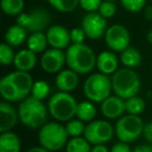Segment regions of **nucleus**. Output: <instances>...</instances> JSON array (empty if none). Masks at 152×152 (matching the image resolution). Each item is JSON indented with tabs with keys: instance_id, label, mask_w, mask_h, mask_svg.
Instances as JSON below:
<instances>
[{
	"instance_id": "7c9ffc66",
	"label": "nucleus",
	"mask_w": 152,
	"mask_h": 152,
	"mask_svg": "<svg viewBox=\"0 0 152 152\" xmlns=\"http://www.w3.org/2000/svg\"><path fill=\"white\" fill-rule=\"evenodd\" d=\"M66 130L69 137H78L85 133L86 125L85 122L80 121L79 119H72L69 122H67L66 125Z\"/></svg>"
},
{
	"instance_id": "b1692460",
	"label": "nucleus",
	"mask_w": 152,
	"mask_h": 152,
	"mask_svg": "<svg viewBox=\"0 0 152 152\" xmlns=\"http://www.w3.org/2000/svg\"><path fill=\"white\" fill-rule=\"evenodd\" d=\"M121 63L125 66V68L129 69H134L139 67L142 63V54L137 48L129 46L125 49L123 52H121Z\"/></svg>"
},
{
	"instance_id": "4be33fe9",
	"label": "nucleus",
	"mask_w": 152,
	"mask_h": 152,
	"mask_svg": "<svg viewBox=\"0 0 152 152\" xmlns=\"http://www.w3.org/2000/svg\"><path fill=\"white\" fill-rule=\"evenodd\" d=\"M21 142L16 133L12 131L3 132L0 135V152H20Z\"/></svg>"
},
{
	"instance_id": "37998d69",
	"label": "nucleus",
	"mask_w": 152,
	"mask_h": 152,
	"mask_svg": "<svg viewBox=\"0 0 152 152\" xmlns=\"http://www.w3.org/2000/svg\"><path fill=\"white\" fill-rule=\"evenodd\" d=\"M147 41L150 44H152V29L149 30V32L147 34Z\"/></svg>"
},
{
	"instance_id": "5701e85b",
	"label": "nucleus",
	"mask_w": 152,
	"mask_h": 152,
	"mask_svg": "<svg viewBox=\"0 0 152 152\" xmlns=\"http://www.w3.org/2000/svg\"><path fill=\"white\" fill-rule=\"evenodd\" d=\"M27 49L31 50L32 52H34L36 54L38 53H44L46 51V48L48 46V41H47V37L43 32H34L30 34V36L28 37L27 41Z\"/></svg>"
},
{
	"instance_id": "473e14b6",
	"label": "nucleus",
	"mask_w": 152,
	"mask_h": 152,
	"mask_svg": "<svg viewBox=\"0 0 152 152\" xmlns=\"http://www.w3.org/2000/svg\"><path fill=\"white\" fill-rule=\"evenodd\" d=\"M147 0H120L122 7L129 13H139L145 7Z\"/></svg>"
},
{
	"instance_id": "9d476101",
	"label": "nucleus",
	"mask_w": 152,
	"mask_h": 152,
	"mask_svg": "<svg viewBox=\"0 0 152 152\" xmlns=\"http://www.w3.org/2000/svg\"><path fill=\"white\" fill-rule=\"evenodd\" d=\"M104 41L108 48L114 52H123L129 47L130 34L127 28L121 24H114L107 28Z\"/></svg>"
},
{
	"instance_id": "c756f323",
	"label": "nucleus",
	"mask_w": 152,
	"mask_h": 152,
	"mask_svg": "<svg viewBox=\"0 0 152 152\" xmlns=\"http://www.w3.org/2000/svg\"><path fill=\"white\" fill-rule=\"evenodd\" d=\"M49 93H50V86L48 85V83L45 80H37L32 86L30 96L42 101L43 99L48 97Z\"/></svg>"
},
{
	"instance_id": "4468645a",
	"label": "nucleus",
	"mask_w": 152,
	"mask_h": 152,
	"mask_svg": "<svg viewBox=\"0 0 152 152\" xmlns=\"http://www.w3.org/2000/svg\"><path fill=\"white\" fill-rule=\"evenodd\" d=\"M126 112V102L119 96H110L101 103V113L107 119H120Z\"/></svg>"
},
{
	"instance_id": "39448f33",
	"label": "nucleus",
	"mask_w": 152,
	"mask_h": 152,
	"mask_svg": "<svg viewBox=\"0 0 152 152\" xmlns=\"http://www.w3.org/2000/svg\"><path fill=\"white\" fill-rule=\"evenodd\" d=\"M112 91V78L102 73L91 74L83 83L85 96L95 103H102L110 97Z\"/></svg>"
},
{
	"instance_id": "f704fd0d",
	"label": "nucleus",
	"mask_w": 152,
	"mask_h": 152,
	"mask_svg": "<svg viewBox=\"0 0 152 152\" xmlns=\"http://www.w3.org/2000/svg\"><path fill=\"white\" fill-rule=\"evenodd\" d=\"M103 0H79V7L87 13H93L99 10Z\"/></svg>"
},
{
	"instance_id": "c9c22d12",
	"label": "nucleus",
	"mask_w": 152,
	"mask_h": 152,
	"mask_svg": "<svg viewBox=\"0 0 152 152\" xmlns=\"http://www.w3.org/2000/svg\"><path fill=\"white\" fill-rule=\"evenodd\" d=\"M70 37H71L72 44H85L83 41L87 38L85 31L81 27H75L70 30Z\"/></svg>"
},
{
	"instance_id": "9b49d317",
	"label": "nucleus",
	"mask_w": 152,
	"mask_h": 152,
	"mask_svg": "<svg viewBox=\"0 0 152 152\" xmlns=\"http://www.w3.org/2000/svg\"><path fill=\"white\" fill-rule=\"evenodd\" d=\"M81 28L85 31L87 38L91 40H98L105 36L107 30L106 19L103 18L99 13H87L81 20Z\"/></svg>"
},
{
	"instance_id": "79ce46f5",
	"label": "nucleus",
	"mask_w": 152,
	"mask_h": 152,
	"mask_svg": "<svg viewBox=\"0 0 152 152\" xmlns=\"http://www.w3.org/2000/svg\"><path fill=\"white\" fill-rule=\"evenodd\" d=\"M145 16L148 20H152V7H148L145 11Z\"/></svg>"
},
{
	"instance_id": "72a5a7b5",
	"label": "nucleus",
	"mask_w": 152,
	"mask_h": 152,
	"mask_svg": "<svg viewBox=\"0 0 152 152\" xmlns=\"http://www.w3.org/2000/svg\"><path fill=\"white\" fill-rule=\"evenodd\" d=\"M98 13L102 16L105 19H110L113 18L117 13V7L115 4V2H110V1H104L101 3L99 10H98Z\"/></svg>"
},
{
	"instance_id": "aec40b11",
	"label": "nucleus",
	"mask_w": 152,
	"mask_h": 152,
	"mask_svg": "<svg viewBox=\"0 0 152 152\" xmlns=\"http://www.w3.org/2000/svg\"><path fill=\"white\" fill-rule=\"evenodd\" d=\"M27 39V30L18 24L7 28L4 34V43L12 47L21 46Z\"/></svg>"
},
{
	"instance_id": "a878e982",
	"label": "nucleus",
	"mask_w": 152,
	"mask_h": 152,
	"mask_svg": "<svg viewBox=\"0 0 152 152\" xmlns=\"http://www.w3.org/2000/svg\"><path fill=\"white\" fill-rule=\"evenodd\" d=\"M24 0H1V9L7 16H19L23 13Z\"/></svg>"
},
{
	"instance_id": "ddd939ff",
	"label": "nucleus",
	"mask_w": 152,
	"mask_h": 152,
	"mask_svg": "<svg viewBox=\"0 0 152 152\" xmlns=\"http://www.w3.org/2000/svg\"><path fill=\"white\" fill-rule=\"evenodd\" d=\"M47 41L51 48L66 49L71 46V37L70 31L61 25H52L48 28L46 32Z\"/></svg>"
},
{
	"instance_id": "f257e3e1",
	"label": "nucleus",
	"mask_w": 152,
	"mask_h": 152,
	"mask_svg": "<svg viewBox=\"0 0 152 152\" xmlns=\"http://www.w3.org/2000/svg\"><path fill=\"white\" fill-rule=\"evenodd\" d=\"M48 114V107L32 96L22 100L18 107L20 122L30 129L42 128L47 123Z\"/></svg>"
},
{
	"instance_id": "1a4fd4ad",
	"label": "nucleus",
	"mask_w": 152,
	"mask_h": 152,
	"mask_svg": "<svg viewBox=\"0 0 152 152\" xmlns=\"http://www.w3.org/2000/svg\"><path fill=\"white\" fill-rule=\"evenodd\" d=\"M115 129L110 122L105 120H95L86 126L83 137L91 145H104L110 141Z\"/></svg>"
},
{
	"instance_id": "a19ab883",
	"label": "nucleus",
	"mask_w": 152,
	"mask_h": 152,
	"mask_svg": "<svg viewBox=\"0 0 152 152\" xmlns=\"http://www.w3.org/2000/svg\"><path fill=\"white\" fill-rule=\"evenodd\" d=\"M26 152H50V151H48L47 149L43 148L42 146H40V147H32V148H30V149H28Z\"/></svg>"
},
{
	"instance_id": "6e6552de",
	"label": "nucleus",
	"mask_w": 152,
	"mask_h": 152,
	"mask_svg": "<svg viewBox=\"0 0 152 152\" xmlns=\"http://www.w3.org/2000/svg\"><path fill=\"white\" fill-rule=\"evenodd\" d=\"M51 21L50 14L45 9H34L28 13H22L17 17V24L27 32H42Z\"/></svg>"
},
{
	"instance_id": "e433bc0d",
	"label": "nucleus",
	"mask_w": 152,
	"mask_h": 152,
	"mask_svg": "<svg viewBox=\"0 0 152 152\" xmlns=\"http://www.w3.org/2000/svg\"><path fill=\"white\" fill-rule=\"evenodd\" d=\"M110 152H132V150L130 149L127 143L120 142V143H117L113 146Z\"/></svg>"
},
{
	"instance_id": "393cba45",
	"label": "nucleus",
	"mask_w": 152,
	"mask_h": 152,
	"mask_svg": "<svg viewBox=\"0 0 152 152\" xmlns=\"http://www.w3.org/2000/svg\"><path fill=\"white\" fill-rule=\"evenodd\" d=\"M97 114L95 105L92 101H83L78 103L76 110V117L83 122H92Z\"/></svg>"
},
{
	"instance_id": "f03ea898",
	"label": "nucleus",
	"mask_w": 152,
	"mask_h": 152,
	"mask_svg": "<svg viewBox=\"0 0 152 152\" xmlns=\"http://www.w3.org/2000/svg\"><path fill=\"white\" fill-rule=\"evenodd\" d=\"M66 61L69 69L77 74H89L96 67L97 56L86 44H72L66 51Z\"/></svg>"
},
{
	"instance_id": "58836bf2",
	"label": "nucleus",
	"mask_w": 152,
	"mask_h": 152,
	"mask_svg": "<svg viewBox=\"0 0 152 152\" xmlns=\"http://www.w3.org/2000/svg\"><path fill=\"white\" fill-rule=\"evenodd\" d=\"M132 152H152L151 145H139L132 150Z\"/></svg>"
},
{
	"instance_id": "412c9836",
	"label": "nucleus",
	"mask_w": 152,
	"mask_h": 152,
	"mask_svg": "<svg viewBox=\"0 0 152 152\" xmlns=\"http://www.w3.org/2000/svg\"><path fill=\"white\" fill-rule=\"evenodd\" d=\"M0 95L7 102H18L22 101L18 90L14 86V83L10 80L7 75L3 76L0 80Z\"/></svg>"
},
{
	"instance_id": "6ab92c4d",
	"label": "nucleus",
	"mask_w": 152,
	"mask_h": 152,
	"mask_svg": "<svg viewBox=\"0 0 152 152\" xmlns=\"http://www.w3.org/2000/svg\"><path fill=\"white\" fill-rule=\"evenodd\" d=\"M37 54L29 49H22L16 53L14 59V67L18 71L29 72L37 65Z\"/></svg>"
},
{
	"instance_id": "cd10ccee",
	"label": "nucleus",
	"mask_w": 152,
	"mask_h": 152,
	"mask_svg": "<svg viewBox=\"0 0 152 152\" xmlns=\"http://www.w3.org/2000/svg\"><path fill=\"white\" fill-rule=\"evenodd\" d=\"M48 3L61 13H71L79 5V0H47Z\"/></svg>"
},
{
	"instance_id": "2eb2a0df",
	"label": "nucleus",
	"mask_w": 152,
	"mask_h": 152,
	"mask_svg": "<svg viewBox=\"0 0 152 152\" xmlns=\"http://www.w3.org/2000/svg\"><path fill=\"white\" fill-rule=\"evenodd\" d=\"M7 77L14 83L16 89L18 90L22 100L27 98L29 94H31L32 86H34V81L28 72L18 71L17 70V71L7 74Z\"/></svg>"
},
{
	"instance_id": "f3484780",
	"label": "nucleus",
	"mask_w": 152,
	"mask_h": 152,
	"mask_svg": "<svg viewBox=\"0 0 152 152\" xmlns=\"http://www.w3.org/2000/svg\"><path fill=\"white\" fill-rule=\"evenodd\" d=\"M78 74L71 69L63 70L58 72L55 77V86L59 92L71 93L78 86Z\"/></svg>"
},
{
	"instance_id": "0eeeda50",
	"label": "nucleus",
	"mask_w": 152,
	"mask_h": 152,
	"mask_svg": "<svg viewBox=\"0 0 152 152\" xmlns=\"http://www.w3.org/2000/svg\"><path fill=\"white\" fill-rule=\"evenodd\" d=\"M144 123L139 116L125 115L121 117L116 123L115 132L118 139L123 143H132L143 134Z\"/></svg>"
},
{
	"instance_id": "c03bdc74",
	"label": "nucleus",
	"mask_w": 152,
	"mask_h": 152,
	"mask_svg": "<svg viewBox=\"0 0 152 152\" xmlns=\"http://www.w3.org/2000/svg\"><path fill=\"white\" fill-rule=\"evenodd\" d=\"M104 1H110V2H116L117 0H104Z\"/></svg>"
},
{
	"instance_id": "ea45409f",
	"label": "nucleus",
	"mask_w": 152,
	"mask_h": 152,
	"mask_svg": "<svg viewBox=\"0 0 152 152\" xmlns=\"http://www.w3.org/2000/svg\"><path fill=\"white\" fill-rule=\"evenodd\" d=\"M91 152H110V150H108L105 145H94Z\"/></svg>"
},
{
	"instance_id": "c85d7f7f",
	"label": "nucleus",
	"mask_w": 152,
	"mask_h": 152,
	"mask_svg": "<svg viewBox=\"0 0 152 152\" xmlns=\"http://www.w3.org/2000/svg\"><path fill=\"white\" fill-rule=\"evenodd\" d=\"M126 102V112L129 115H134V116H140L142 113L145 110L146 103L141 97H131L129 99L125 100Z\"/></svg>"
},
{
	"instance_id": "bb28decb",
	"label": "nucleus",
	"mask_w": 152,
	"mask_h": 152,
	"mask_svg": "<svg viewBox=\"0 0 152 152\" xmlns=\"http://www.w3.org/2000/svg\"><path fill=\"white\" fill-rule=\"evenodd\" d=\"M91 144L86 137H72L67 143V152H91Z\"/></svg>"
},
{
	"instance_id": "423d86ee",
	"label": "nucleus",
	"mask_w": 152,
	"mask_h": 152,
	"mask_svg": "<svg viewBox=\"0 0 152 152\" xmlns=\"http://www.w3.org/2000/svg\"><path fill=\"white\" fill-rule=\"evenodd\" d=\"M68 137L65 126L58 122H49L40 128L39 143L48 151H57L66 146Z\"/></svg>"
},
{
	"instance_id": "4c0bfd02",
	"label": "nucleus",
	"mask_w": 152,
	"mask_h": 152,
	"mask_svg": "<svg viewBox=\"0 0 152 152\" xmlns=\"http://www.w3.org/2000/svg\"><path fill=\"white\" fill-rule=\"evenodd\" d=\"M143 135L149 143L152 144V122L147 123V124L144 126Z\"/></svg>"
},
{
	"instance_id": "7ed1b4c3",
	"label": "nucleus",
	"mask_w": 152,
	"mask_h": 152,
	"mask_svg": "<svg viewBox=\"0 0 152 152\" xmlns=\"http://www.w3.org/2000/svg\"><path fill=\"white\" fill-rule=\"evenodd\" d=\"M113 92L116 96L124 100L137 96L141 88V80L133 69L122 68L118 69L112 76Z\"/></svg>"
},
{
	"instance_id": "f8f14e48",
	"label": "nucleus",
	"mask_w": 152,
	"mask_h": 152,
	"mask_svg": "<svg viewBox=\"0 0 152 152\" xmlns=\"http://www.w3.org/2000/svg\"><path fill=\"white\" fill-rule=\"evenodd\" d=\"M67 64L66 53L61 49H47L41 58V67L47 73H58Z\"/></svg>"
},
{
	"instance_id": "2f4dec72",
	"label": "nucleus",
	"mask_w": 152,
	"mask_h": 152,
	"mask_svg": "<svg viewBox=\"0 0 152 152\" xmlns=\"http://www.w3.org/2000/svg\"><path fill=\"white\" fill-rule=\"evenodd\" d=\"M15 52L13 50V47L7 45V43H2L0 45V64L3 66H9L14 64L15 59Z\"/></svg>"
},
{
	"instance_id": "dca6fc26",
	"label": "nucleus",
	"mask_w": 152,
	"mask_h": 152,
	"mask_svg": "<svg viewBox=\"0 0 152 152\" xmlns=\"http://www.w3.org/2000/svg\"><path fill=\"white\" fill-rule=\"evenodd\" d=\"M19 115L16 108L10 102L0 103V132H7L17 124Z\"/></svg>"
},
{
	"instance_id": "a211bd4d",
	"label": "nucleus",
	"mask_w": 152,
	"mask_h": 152,
	"mask_svg": "<svg viewBox=\"0 0 152 152\" xmlns=\"http://www.w3.org/2000/svg\"><path fill=\"white\" fill-rule=\"evenodd\" d=\"M118 57L114 51H102L97 56L96 68L99 70V73L108 76L118 71Z\"/></svg>"
},
{
	"instance_id": "20e7f679",
	"label": "nucleus",
	"mask_w": 152,
	"mask_h": 152,
	"mask_svg": "<svg viewBox=\"0 0 152 152\" xmlns=\"http://www.w3.org/2000/svg\"><path fill=\"white\" fill-rule=\"evenodd\" d=\"M78 103L70 93L57 92L53 94L48 101L50 116L58 122H69L76 116Z\"/></svg>"
},
{
	"instance_id": "a18cd8bd",
	"label": "nucleus",
	"mask_w": 152,
	"mask_h": 152,
	"mask_svg": "<svg viewBox=\"0 0 152 152\" xmlns=\"http://www.w3.org/2000/svg\"><path fill=\"white\" fill-rule=\"evenodd\" d=\"M150 1H151V2H152V0H150Z\"/></svg>"
}]
</instances>
